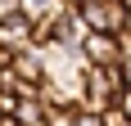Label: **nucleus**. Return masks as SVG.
<instances>
[{"instance_id": "3", "label": "nucleus", "mask_w": 131, "mask_h": 126, "mask_svg": "<svg viewBox=\"0 0 131 126\" xmlns=\"http://www.w3.org/2000/svg\"><path fill=\"white\" fill-rule=\"evenodd\" d=\"M81 59L91 63V68H118V63H122L118 36H113V32H91L86 45H81Z\"/></svg>"}, {"instance_id": "15", "label": "nucleus", "mask_w": 131, "mask_h": 126, "mask_svg": "<svg viewBox=\"0 0 131 126\" xmlns=\"http://www.w3.org/2000/svg\"><path fill=\"white\" fill-rule=\"evenodd\" d=\"M122 5H127V9H131V0H122Z\"/></svg>"}, {"instance_id": "14", "label": "nucleus", "mask_w": 131, "mask_h": 126, "mask_svg": "<svg viewBox=\"0 0 131 126\" xmlns=\"http://www.w3.org/2000/svg\"><path fill=\"white\" fill-rule=\"evenodd\" d=\"M122 32H131V9H127V23H122Z\"/></svg>"}, {"instance_id": "8", "label": "nucleus", "mask_w": 131, "mask_h": 126, "mask_svg": "<svg viewBox=\"0 0 131 126\" xmlns=\"http://www.w3.org/2000/svg\"><path fill=\"white\" fill-rule=\"evenodd\" d=\"M14 14H23V0H0V23L14 18Z\"/></svg>"}, {"instance_id": "11", "label": "nucleus", "mask_w": 131, "mask_h": 126, "mask_svg": "<svg viewBox=\"0 0 131 126\" xmlns=\"http://www.w3.org/2000/svg\"><path fill=\"white\" fill-rule=\"evenodd\" d=\"M118 68H122V81L131 86V63H118Z\"/></svg>"}, {"instance_id": "4", "label": "nucleus", "mask_w": 131, "mask_h": 126, "mask_svg": "<svg viewBox=\"0 0 131 126\" xmlns=\"http://www.w3.org/2000/svg\"><path fill=\"white\" fill-rule=\"evenodd\" d=\"M0 45H5V50H27V45H36V41H32V23H27L23 14H14V18H5V23H0Z\"/></svg>"}, {"instance_id": "6", "label": "nucleus", "mask_w": 131, "mask_h": 126, "mask_svg": "<svg viewBox=\"0 0 131 126\" xmlns=\"http://www.w3.org/2000/svg\"><path fill=\"white\" fill-rule=\"evenodd\" d=\"M45 126H77V108L72 104H45Z\"/></svg>"}, {"instance_id": "7", "label": "nucleus", "mask_w": 131, "mask_h": 126, "mask_svg": "<svg viewBox=\"0 0 131 126\" xmlns=\"http://www.w3.org/2000/svg\"><path fill=\"white\" fill-rule=\"evenodd\" d=\"M100 117H104V126H131V117L122 113L118 104H113V108H104V113H100Z\"/></svg>"}, {"instance_id": "12", "label": "nucleus", "mask_w": 131, "mask_h": 126, "mask_svg": "<svg viewBox=\"0 0 131 126\" xmlns=\"http://www.w3.org/2000/svg\"><path fill=\"white\" fill-rule=\"evenodd\" d=\"M0 126H23V122H18V117L9 113V117H0Z\"/></svg>"}, {"instance_id": "2", "label": "nucleus", "mask_w": 131, "mask_h": 126, "mask_svg": "<svg viewBox=\"0 0 131 126\" xmlns=\"http://www.w3.org/2000/svg\"><path fill=\"white\" fill-rule=\"evenodd\" d=\"M81 18L91 32H113L118 36L122 23H127V5L122 0H81Z\"/></svg>"}, {"instance_id": "1", "label": "nucleus", "mask_w": 131, "mask_h": 126, "mask_svg": "<svg viewBox=\"0 0 131 126\" xmlns=\"http://www.w3.org/2000/svg\"><path fill=\"white\" fill-rule=\"evenodd\" d=\"M122 68H91L86 63V72H81V95H77V108H86V113H104V108H113L122 95Z\"/></svg>"}, {"instance_id": "5", "label": "nucleus", "mask_w": 131, "mask_h": 126, "mask_svg": "<svg viewBox=\"0 0 131 126\" xmlns=\"http://www.w3.org/2000/svg\"><path fill=\"white\" fill-rule=\"evenodd\" d=\"M63 5L59 0H23V18L27 23H41V18H50V14H59Z\"/></svg>"}, {"instance_id": "9", "label": "nucleus", "mask_w": 131, "mask_h": 126, "mask_svg": "<svg viewBox=\"0 0 131 126\" xmlns=\"http://www.w3.org/2000/svg\"><path fill=\"white\" fill-rule=\"evenodd\" d=\"M118 50H122V63H131V32H118Z\"/></svg>"}, {"instance_id": "10", "label": "nucleus", "mask_w": 131, "mask_h": 126, "mask_svg": "<svg viewBox=\"0 0 131 126\" xmlns=\"http://www.w3.org/2000/svg\"><path fill=\"white\" fill-rule=\"evenodd\" d=\"M118 108L131 117V86H122V95H118Z\"/></svg>"}, {"instance_id": "13", "label": "nucleus", "mask_w": 131, "mask_h": 126, "mask_svg": "<svg viewBox=\"0 0 131 126\" xmlns=\"http://www.w3.org/2000/svg\"><path fill=\"white\" fill-rule=\"evenodd\" d=\"M59 5H63V9H81V0H59Z\"/></svg>"}]
</instances>
